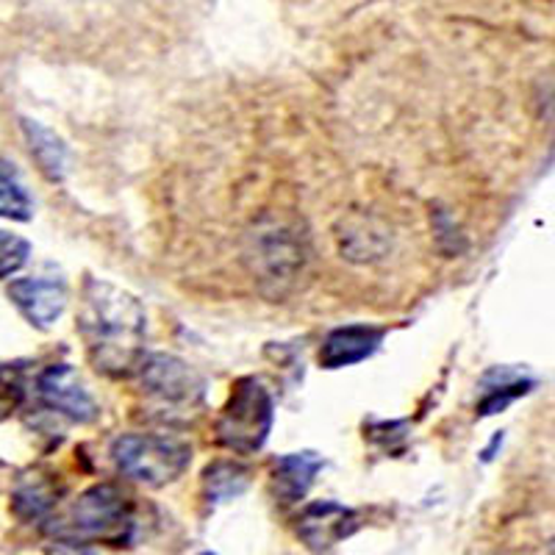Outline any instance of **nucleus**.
Instances as JSON below:
<instances>
[{
  "mask_svg": "<svg viewBox=\"0 0 555 555\" xmlns=\"http://www.w3.org/2000/svg\"><path fill=\"white\" fill-rule=\"evenodd\" d=\"M39 398L44 405L64 414L73 423H92L98 416V403L87 391L83 380L69 364H53L39 375Z\"/></svg>",
  "mask_w": 555,
  "mask_h": 555,
  "instance_id": "7",
  "label": "nucleus"
},
{
  "mask_svg": "<svg viewBox=\"0 0 555 555\" xmlns=\"http://www.w3.org/2000/svg\"><path fill=\"white\" fill-rule=\"evenodd\" d=\"M31 256V245L23 236H14L9 231H0V278H9L26 264Z\"/></svg>",
  "mask_w": 555,
  "mask_h": 555,
  "instance_id": "15",
  "label": "nucleus"
},
{
  "mask_svg": "<svg viewBox=\"0 0 555 555\" xmlns=\"http://www.w3.org/2000/svg\"><path fill=\"white\" fill-rule=\"evenodd\" d=\"M23 131H26L31 156L37 158V165L42 167L44 176L53 178V181H62L64 172H67V147H64L62 139L51 128L39 126L34 120H23Z\"/></svg>",
  "mask_w": 555,
  "mask_h": 555,
  "instance_id": "12",
  "label": "nucleus"
},
{
  "mask_svg": "<svg viewBox=\"0 0 555 555\" xmlns=\"http://www.w3.org/2000/svg\"><path fill=\"white\" fill-rule=\"evenodd\" d=\"M201 555H217V553H201Z\"/></svg>",
  "mask_w": 555,
  "mask_h": 555,
  "instance_id": "17",
  "label": "nucleus"
},
{
  "mask_svg": "<svg viewBox=\"0 0 555 555\" xmlns=\"http://www.w3.org/2000/svg\"><path fill=\"white\" fill-rule=\"evenodd\" d=\"M3 386H7V384H0V389H3ZM3 395H12V398H17V389H12V386H9L7 391H0V398H3ZM0 405H7V403L0 400Z\"/></svg>",
  "mask_w": 555,
  "mask_h": 555,
  "instance_id": "16",
  "label": "nucleus"
},
{
  "mask_svg": "<svg viewBox=\"0 0 555 555\" xmlns=\"http://www.w3.org/2000/svg\"><path fill=\"white\" fill-rule=\"evenodd\" d=\"M59 503V486L51 475H26L20 478V483L14 486L12 505L14 514L26 522H39L48 514L53 512V505Z\"/></svg>",
  "mask_w": 555,
  "mask_h": 555,
  "instance_id": "11",
  "label": "nucleus"
},
{
  "mask_svg": "<svg viewBox=\"0 0 555 555\" xmlns=\"http://www.w3.org/2000/svg\"><path fill=\"white\" fill-rule=\"evenodd\" d=\"M53 525V537L69 544L103 542L122 547L133 533L131 500L114 483L89 486L78 494L62 519Z\"/></svg>",
  "mask_w": 555,
  "mask_h": 555,
  "instance_id": "2",
  "label": "nucleus"
},
{
  "mask_svg": "<svg viewBox=\"0 0 555 555\" xmlns=\"http://www.w3.org/2000/svg\"><path fill=\"white\" fill-rule=\"evenodd\" d=\"M34 215V203L28 197L26 186L20 181L17 170L9 162L0 158V217L7 220L26 222Z\"/></svg>",
  "mask_w": 555,
  "mask_h": 555,
  "instance_id": "14",
  "label": "nucleus"
},
{
  "mask_svg": "<svg viewBox=\"0 0 555 555\" xmlns=\"http://www.w3.org/2000/svg\"><path fill=\"white\" fill-rule=\"evenodd\" d=\"M9 297L31 325L48 331L67 309V286L53 278H23L9 286Z\"/></svg>",
  "mask_w": 555,
  "mask_h": 555,
  "instance_id": "8",
  "label": "nucleus"
},
{
  "mask_svg": "<svg viewBox=\"0 0 555 555\" xmlns=\"http://www.w3.org/2000/svg\"><path fill=\"white\" fill-rule=\"evenodd\" d=\"M114 464L126 478L151 489L181 478L192 464V448L172 436L128 434L112 444Z\"/></svg>",
  "mask_w": 555,
  "mask_h": 555,
  "instance_id": "3",
  "label": "nucleus"
},
{
  "mask_svg": "<svg viewBox=\"0 0 555 555\" xmlns=\"http://www.w3.org/2000/svg\"><path fill=\"white\" fill-rule=\"evenodd\" d=\"M361 519L353 508L334 503V500H320L309 503L297 517V537L311 553L322 555L336 547L339 542L350 539L359 530Z\"/></svg>",
  "mask_w": 555,
  "mask_h": 555,
  "instance_id": "6",
  "label": "nucleus"
},
{
  "mask_svg": "<svg viewBox=\"0 0 555 555\" xmlns=\"http://www.w3.org/2000/svg\"><path fill=\"white\" fill-rule=\"evenodd\" d=\"M250 483V473L234 461H217L203 475V492L208 503H225V500L240 498Z\"/></svg>",
  "mask_w": 555,
  "mask_h": 555,
  "instance_id": "13",
  "label": "nucleus"
},
{
  "mask_svg": "<svg viewBox=\"0 0 555 555\" xmlns=\"http://www.w3.org/2000/svg\"><path fill=\"white\" fill-rule=\"evenodd\" d=\"M78 331L87 345L89 361L108 378L137 373V366L145 359V309L131 292L101 278H87L83 284Z\"/></svg>",
  "mask_w": 555,
  "mask_h": 555,
  "instance_id": "1",
  "label": "nucleus"
},
{
  "mask_svg": "<svg viewBox=\"0 0 555 555\" xmlns=\"http://www.w3.org/2000/svg\"><path fill=\"white\" fill-rule=\"evenodd\" d=\"M139 386L165 414H186L197 409L206 395V380L186 361L167 353H153L137 366Z\"/></svg>",
  "mask_w": 555,
  "mask_h": 555,
  "instance_id": "5",
  "label": "nucleus"
},
{
  "mask_svg": "<svg viewBox=\"0 0 555 555\" xmlns=\"http://www.w3.org/2000/svg\"><path fill=\"white\" fill-rule=\"evenodd\" d=\"M325 467L322 455L311 453H289L281 455L275 461V469H272V492L281 503H300V500L309 494V489L314 486L317 473Z\"/></svg>",
  "mask_w": 555,
  "mask_h": 555,
  "instance_id": "10",
  "label": "nucleus"
},
{
  "mask_svg": "<svg viewBox=\"0 0 555 555\" xmlns=\"http://www.w3.org/2000/svg\"><path fill=\"white\" fill-rule=\"evenodd\" d=\"M272 416H275V409H272V398L264 384L256 378L236 380L217 420V442L240 455L259 453L270 439Z\"/></svg>",
  "mask_w": 555,
  "mask_h": 555,
  "instance_id": "4",
  "label": "nucleus"
},
{
  "mask_svg": "<svg viewBox=\"0 0 555 555\" xmlns=\"http://www.w3.org/2000/svg\"><path fill=\"white\" fill-rule=\"evenodd\" d=\"M384 331L373 325H347L325 336L320 350V364L325 370H341V366L359 364L378 350Z\"/></svg>",
  "mask_w": 555,
  "mask_h": 555,
  "instance_id": "9",
  "label": "nucleus"
}]
</instances>
